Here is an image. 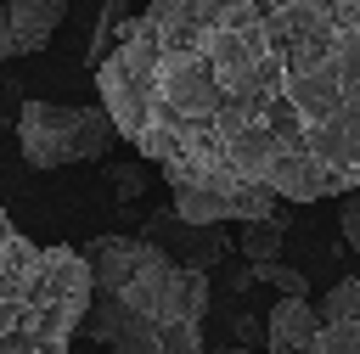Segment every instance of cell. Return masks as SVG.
Segmentation results:
<instances>
[{"label": "cell", "mask_w": 360, "mask_h": 354, "mask_svg": "<svg viewBox=\"0 0 360 354\" xmlns=\"http://www.w3.org/2000/svg\"><path fill=\"white\" fill-rule=\"evenodd\" d=\"M281 242H287V219L281 214H270V219H248V230H242V258L248 264H270V258H281Z\"/></svg>", "instance_id": "9"}, {"label": "cell", "mask_w": 360, "mask_h": 354, "mask_svg": "<svg viewBox=\"0 0 360 354\" xmlns=\"http://www.w3.org/2000/svg\"><path fill=\"white\" fill-rule=\"evenodd\" d=\"M90 303L79 247L28 242L0 208V354H68Z\"/></svg>", "instance_id": "3"}, {"label": "cell", "mask_w": 360, "mask_h": 354, "mask_svg": "<svg viewBox=\"0 0 360 354\" xmlns=\"http://www.w3.org/2000/svg\"><path fill=\"white\" fill-rule=\"evenodd\" d=\"M338 230H343V247L360 253V185L338 197Z\"/></svg>", "instance_id": "11"}, {"label": "cell", "mask_w": 360, "mask_h": 354, "mask_svg": "<svg viewBox=\"0 0 360 354\" xmlns=\"http://www.w3.org/2000/svg\"><path fill=\"white\" fill-rule=\"evenodd\" d=\"M118 22H124V0H107V6H101V22H96V39H90V62H101V56H107V45H112Z\"/></svg>", "instance_id": "12"}, {"label": "cell", "mask_w": 360, "mask_h": 354, "mask_svg": "<svg viewBox=\"0 0 360 354\" xmlns=\"http://www.w3.org/2000/svg\"><path fill=\"white\" fill-rule=\"evenodd\" d=\"M253 275H259V281H270V287H281V298H304V292H309V281H304L292 264H281V258H270V264H253Z\"/></svg>", "instance_id": "10"}, {"label": "cell", "mask_w": 360, "mask_h": 354, "mask_svg": "<svg viewBox=\"0 0 360 354\" xmlns=\"http://www.w3.org/2000/svg\"><path fill=\"white\" fill-rule=\"evenodd\" d=\"M84 264L90 303L79 326H90V343L107 354H202L208 275L197 264L141 236H96Z\"/></svg>", "instance_id": "2"}, {"label": "cell", "mask_w": 360, "mask_h": 354, "mask_svg": "<svg viewBox=\"0 0 360 354\" xmlns=\"http://www.w3.org/2000/svg\"><path fill=\"white\" fill-rule=\"evenodd\" d=\"M68 22V0H6L0 6V62L34 56Z\"/></svg>", "instance_id": "6"}, {"label": "cell", "mask_w": 360, "mask_h": 354, "mask_svg": "<svg viewBox=\"0 0 360 354\" xmlns=\"http://www.w3.org/2000/svg\"><path fill=\"white\" fill-rule=\"evenodd\" d=\"M112 185H118V202H135V197L146 191V180H141L135 169H112Z\"/></svg>", "instance_id": "13"}, {"label": "cell", "mask_w": 360, "mask_h": 354, "mask_svg": "<svg viewBox=\"0 0 360 354\" xmlns=\"http://www.w3.org/2000/svg\"><path fill=\"white\" fill-rule=\"evenodd\" d=\"M118 140V124L107 107H68V101H22L17 112V152L28 169H68V163H101Z\"/></svg>", "instance_id": "4"}, {"label": "cell", "mask_w": 360, "mask_h": 354, "mask_svg": "<svg viewBox=\"0 0 360 354\" xmlns=\"http://www.w3.org/2000/svg\"><path fill=\"white\" fill-rule=\"evenodd\" d=\"M96 96L169 180L321 202L360 185V0H152Z\"/></svg>", "instance_id": "1"}, {"label": "cell", "mask_w": 360, "mask_h": 354, "mask_svg": "<svg viewBox=\"0 0 360 354\" xmlns=\"http://www.w3.org/2000/svg\"><path fill=\"white\" fill-rule=\"evenodd\" d=\"M219 354H253V348H248V343H236V348H219Z\"/></svg>", "instance_id": "14"}, {"label": "cell", "mask_w": 360, "mask_h": 354, "mask_svg": "<svg viewBox=\"0 0 360 354\" xmlns=\"http://www.w3.org/2000/svg\"><path fill=\"white\" fill-rule=\"evenodd\" d=\"M174 185V214L191 225V230H208L219 219H270L276 214V197L270 191H214V185H191V180H169Z\"/></svg>", "instance_id": "5"}, {"label": "cell", "mask_w": 360, "mask_h": 354, "mask_svg": "<svg viewBox=\"0 0 360 354\" xmlns=\"http://www.w3.org/2000/svg\"><path fill=\"white\" fill-rule=\"evenodd\" d=\"M309 354H360V281H338L321 298Z\"/></svg>", "instance_id": "7"}, {"label": "cell", "mask_w": 360, "mask_h": 354, "mask_svg": "<svg viewBox=\"0 0 360 354\" xmlns=\"http://www.w3.org/2000/svg\"><path fill=\"white\" fill-rule=\"evenodd\" d=\"M264 337H270V354H309L315 343V303L309 298H281L264 320Z\"/></svg>", "instance_id": "8"}]
</instances>
